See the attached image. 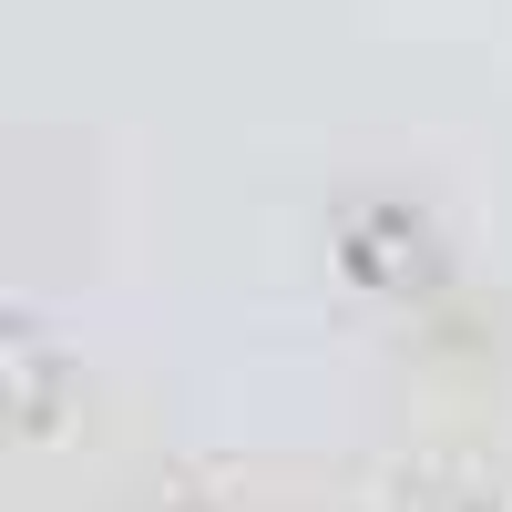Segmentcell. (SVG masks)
Wrapping results in <instances>:
<instances>
[{
    "label": "cell",
    "mask_w": 512,
    "mask_h": 512,
    "mask_svg": "<svg viewBox=\"0 0 512 512\" xmlns=\"http://www.w3.org/2000/svg\"><path fill=\"white\" fill-rule=\"evenodd\" d=\"M441 512H492V502H441Z\"/></svg>",
    "instance_id": "6da1fadb"
}]
</instances>
